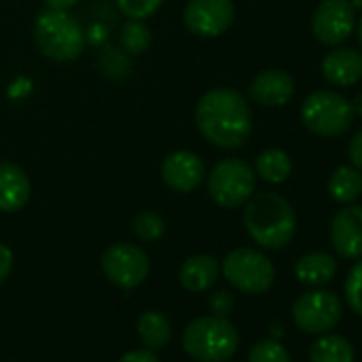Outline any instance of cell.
Returning <instances> with one entry per match:
<instances>
[{
  "label": "cell",
  "instance_id": "cell-4",
  "mask_svg": "<svg viewBox=\"0 0 362 362\" xmlns=\"http://www.w3.org/2000/svg\"><path fill=\"white\" fill-rule=\"evenodd\" d=\"M35 43L41 54L56 62L77 60L86 47V35L66 11L47 9L35 22Z\"/></svg>",
  "mask_w": 362,
  "mask_h": 362
},
{
  "label": "cell",
  "instance_id": "cell-19",
  "mask_svg": "<svg viewBox=\"0 0 362 362\" xmlns=\"http://www.w3.org/2000/svg\"><path fill=\"white\" fill-rule=\"evenodd\" d=\"M328 194L339 205L356 203L362 194V173L351 164L337 166L328 177Z\"/></svg>",
  "mask_w": 362,
  "mask_h": 362
},
{
  "label": "cell",
  "instance_id": "cell-11",
  "mask_svg": "<svg viewBox=\"0 0 362 362\" xmlns=\"http://www.w3.org/2000/svg\"><path fill=\"white\" fill-rule=\"evenodd\" d=\"M233 0H190L184 9V24L194 37H220L233 26Z\"/></svg>",
  "mask_w": 362,
  "mask_h": 362
},
{
  "label": "cell",
  "instance_id": "cell-18",
  "mask_svg": "<svg viewBox=\"0 0 362 362\" xmlns=\"http://www.w3.org/2000/svg\"><path fill=\"white\" fill-rule=\"evenodd\" d=\"M337 273V260L328 252H309L298 258L294 267V275L303 286L320 288L326 286Z\"/></svg>",
  "mask_w": 362,
  "mask_h": 362
},
{
  "label": "cell",
  "instance_id": "cell-24",
  "mask_svg": "<svg viewBox=\"0 0 362 362\" xmlns=\"http://www.w3.org/2000/svg\"><path fill=\"white\" fill-rule=\"evenodd\" d=\"M166 230V224L164 220L153 214V211H141L132 218V233L141 239V241H147V243H153L158 239H162Z\"/></svg>",
  "mask_w": 362,
  "mask_h": 362
},
{
  "label": "cell",
  "instance_id": "cell-21",
  "mask_svg": "<svg viewBox=\"0 0 362 362\" xmlns=\"http://www.w3.org/2000/svg\"><path fill=\"white\" fill-rule=\"evenodd\" d=\"M311 362H354V345L343 334H322L309 347Z\"/></svg>",
  "mask_w": 362,
  "mask_h": 362
},
{
  "label": "cell",
  "instance_id": "cell-31",
  "mask_svg": "<svg viewBox=\"0 0 362 362\" xmlns=\"http://www.w3.org/2000/svg\"><path fill=\"white\" fill-rule=\"evenodd\" d=\"M11 267H13V252L5 243H0V281L7 279V275L11 273Z\"/></svg>",
  "mask_w": 362,
  "mask_h": 362
},
{
  "label": "cell",
  "instance_id": "cell-22",
  "mask_svg": "<svg viewBox=\"0 0 362 362\" xmlns=\"http://www.w3.org/2000/svg\"><path fill=\"white\" fill-rule=\"evenodd\" d=\"M136 330L143 343L147 345V349L164 347L170 341V332H173L168 317L160 311H145L136 322Z\"/></svg>",
  "mask_w": 362,
  "mask_h": 362
},
{
  "label": "cell",
  "instance_id": "cell-12",
  "mask_svg": "<svg viewBox=\"0 0 362 362\" xmlns=\"http://www.w3.org/2000/svg\"><path fill=\"white\" fill-rule=\"evenodd\" d=\"M205 175H207L205 162L194 151L179 149L168 153L162 162V179L175 192L186 194L197 190L205 181Z\"/></svg>",
  "mask_w": 362,
  "mask_h": 362
},
{
  "label": "cell",
  "instance_id": "cell-2",
  "mask_svg": "<svg viewBox=\"0 0 362 362\" xmlns=\"http://www.w3.org/2000/svg\"><path fill=\"white\" fill-rule=\"evenodd\" d=\"M243 224L247 235L264 250H281L296 235L294 207L275 192L252 194L245 203Z\"/></svg>",
  "mask_w": 362,
  "mask_h": 362
},
{
  "label": "cell",
  "instance_id": "cell-16",
  "mask_svg": "<svg viewBox=\"0 0 362 362\" xmlns=\"http://www.w3.org/2000/svg\"><path fill=\"white\" fill-rule=\"evenodd\" d=\"M30 197V179L13 162H0V211H20Z\"/></svg>",
  "mask_w": 362,
  "mask_h": 362
},
{
  "label": "cell",
  "instance_id": "cell-15",
  "mask_svg": "<svg viewBox=\"0 0 362 362\" xmlns=\"http://www.w3.org/2000/svg\"><path fill=\"white\" fill-rule=\"evenodd\" d=\"M250 96L264 107H284L294 96V79L284 69H267L252 81Z\"/></svg>",
  "mask_w": 362,
  "mask_h": 362
},
{
  "label": "cell",
  "instance_id": "cell-9",
  "mask_svg": "<svg viewBox=\"0 0 362 362\" xmlns=\"http://www.w3.org/2000/svg\"><path fill=\"white\" fill-rule=\"evenodd\" d=\"M105 277L117 288L130 290L145 281L149 273V258L132 243H115L105 250L100 258Z\"/></svg>",
  "mask_w": 362,
  "mask_h": 362
},
{
  "label": "cell",
  "instance_id": "cell-30",
  "mask_svg": "<svg viewBox=\"0 0 362 362\" xmlns=\"http://www.w3.org/2000/svg\"><path fill=\"white\" fill-rule=\"evenodd\" d=\"M117 362H160L158 356L149 349H134V351H128L124 354Z\"/></svg>",
  "mask_w": 362,
  "mask_h": 362
},
{
  "label": "cell",
  "instance_id": "cell-8",
  "mask_svg": "<svg viewBox=\"0 0 362 362\" xmlns=\"http://www.w3.org/2000/svg\"><path fill=\"white\" fill-rule=\"evenodd\" d=\"M343 315L339 296L330 290H311L300 294L292 305L294 324L307 334H324L332 330Z\"/></svg>",
  "mask_w": 362,
  "mask_h": 362
},
{
  "label": "cell",
  "instance_id": "cell-27",
  "mask_svg": "<svg viewBox=\"0 0 362 362\" xmlns=\"http://www.w3.org/2000/svg\"><path fill=\"white\" fill-rule=\"evenodd\" d=\"M162 5V0H117L119 11L128 20H145L153 16Z\"/></svg>",
  "mask_w": 362,
  "mask_h": 362
},
{
  "label": "cell",
  "instance_id": "cell-14",
  "mask_svg": "<svg viewBox=\"0 0 362 362\" xmlns=\"http://www.w3.org/2000/svg\"><path fill=\"white\" fill-rule=\"evenodd\" d=\"M322 77L334 88H349L362 79V52L334 47L322 60Z\"/></svg>",
  "mask_w": 362,
  "mask_h": 362
},
{
  "label": "cell",
  "instance_id": "cell-26",
  "mask_svg": "<svg viewBox=\"0 0 362 362\" xmlns=\"http://www.w3.org/2000/svg\"><path fill=\"white\" fill-rule=\"evenodd\" d=\"M345 300L351 307L356 315L362 317V258L356 260V264L349 269L345 277Z\"/></svg>",
  "mask_w": 362,
  "mask_h": 362
},
{
  "label": "cell",
  "instance_id": "cell-25",
  "mask_svg": "<svg viewBox=\"0 0 362 362\" xmlns=\"http://www.w3.org/2000/svg\"><path fill=\"white\" fill-rule=\"evenodd\" d=\"M247 362H292V360H290L288 349L279 341L262 339L252 347V351L247 356Z\"/></svg>",
  "mask_w": 362,
  "mask_h": 362
},
{
  "label": "cell",
  "instance_id": "cell-5",
  "mask_svg": "<svg viewBox=\"0 0 362 362\" xmlns=\"http://www.w3.org/2000/svg\"><path fill=\"white\" fill-rule=\"evenodd\" d=\"M354 119L351 103L332 90L311 92L300 105V122L317 136H341Z\"/></svg>",
  "mask_w": 362,
  "mask_h": 362
},
{
  "label": "cell",
  "instance_id": "cell-23",
  "mask_svg": "<svg viewBox=\"0 0 362 362\" xmlns=\"http://www.w3.org/2000/svg\"><path fill=\"white\" fill-rule=\"evenodd\" d=\"M119 45L130 56H141L151 45V33L143 20H128L119 30Z\"/></svg>",
  "mask_w": 362,
  "mask_h": 362
},
{
  "label": "cell",
  "instance_id": "cell-35",
  "mask_svg": "<svg viewBox=\"0 0 362 362\" xmlns=\"http://www.w3.org/2000/svg\"><path fill=\"white\" fill-rule=\"evenodd\" d=\"M349 5L354 7V11H362V0H349Z\"/></svg>",
  "mask_w": 362,
  "mask_h": 362
},
{
  "label": "cell",
  "instance_id": "cell-7",
  "mask_svg": "<svg viewBox=\"0 0 362 362\" xmlns=\"http://www.w3.org/2000/svg\"><path fill=\"white\" fill-rule=\"evenodd\" d=\"M226 281L245 294H264L275 281L273 262L258 250L237 247L220 264Z\"/></svg>",
  "mask_w": 362,
  "mask_h": 362
},
{
  "label": "cell",
  "instance_id": "cell-34",
  "mask_svg": "<svg viewBox=\"0 0 362 362\" xmlns=\"http://www.w3.org/2000/svg\"><path fill=\"white\" fill-rule=\"evenodd\" d=\"M356 30H358V43H360V52H362V18L358 20V26H356Z\"/></svg>",
  "mask_w": 362,
  "mask_h": 362
},
{
  "label": "cell",
  "instance_id": "cell-28",
  "mask_svg": "<svg viewBox=\"0 0 362 362\" xmlns=\"http://www.w3.org/2000/svg\"><path fill=\"white\" fill-rule=\"evenodd\" d=\"M209 305H211V309H214V315L226 317V315L233 311V307H235V298H233L226 290H218L216 294H211Z\"/></svg>",
  "mask_w": 362,
  "mask_h": 362
},
{
  "label": "cell",
  "instance_id": "cell-32",
  "mask_svg": "<svg viewBox=\"0 0 362 362\" xmlns=\"http://www.w3.org/2000/svg\"><path fill=\"white\" fill-rule=\"evenodd\" d=\"M77 3H79V0H45L47 9H56V11H66Z\"/></svg>",
  "mask_w": 362,
  "mask_h": 362
},
{
  "label": "cell",
  "instance_id": "cell-13",
  "mask_svg": "<svg viewBox=\"0 0 362 362\" xmlns=\"http://www.w3.org/2000/svg\"><path fill=\"white\" fill-rule=\"evenodd\" d=\"M330 245L345 260L362 258V207L347 205L330 222Z\"/></svg>",
  "mask_w": 362,
  "mask_h": 362
},
{
  "label": "cell",
  "instance_id": "cell-29",
  "mask_svg": "<svg viewBox=\"0 0 362 362\" xmlns=\"http://www.w3.org/2000/svg\"><path fill=\"white\" fill-rule=\"evenodd\" d=\"M347 158H349V164L362 173V128L351 136V141L347 145Z\"/></svg>",
  "mask_w": 362,
  "mask_h": 362
},
{
  "label": "cell",
  "instance_id": "cell-3",
  "mask_svg": "<svg viewBox=\"0 0 362 362\" xmlns=\"http://www.w3.org/2000/svg\"><path fill=\"white\" fill-rule=\"evenodd\" d=\"M184 349L199 362H226L239 347V330L222 315H205L184 330Z\"/></svg>",
  "mask_w": 362,
  "mask_h": 362
},
{
  "label": "cell",
  "instance_id": "cell-1",
  "mask_svg": "<svg viewBox=\"0 0 362 362\" xmlns=\"http://www.w3.org/2000/svg\"><path fill=\"white\" fill-rule=\"evenodd\" d=\"M197 126L216 147H241L254 128L252 111L241 92L233 88H214L197 105Z\"/></svg>",
  "mask_w": 362,
  "mask_h": 362
},
{
  "label": "cell",
  "instance_id": "cell-20",
  "mask_svg": "<svg viewBox=\"0 0 362 362\" xmlns=\"http://www.w3.org/2000/svg\"><path fill=\"white\" fill-rule=\"evenodd\" d=\"M254 173L262 181H267V184L277 186V184H284V181L292 175V160H290L288 151H284L279 147H269L258 153Z\"/></svg>",
  "mask_w": 362,
  "mask_h": 362
},
{
  "label": "cell",
  "instance_id": "cell-10",
  "mask_svg": "<svg viewBox=\"0 0 362 362\" xmlns=\"http://www.w3.org/2000/svg\"><path fill=\"white\" fill-rule=\"evenodd\" d=\"M356 30V11L349 0H322L311 18L313 37L328 47L345 43Z\"/></svg>",
  "mask_w": 362,
  "mask_h": 362
},
{
  "label": "cell",
  "instance_id": "cell-33",
  "mask_svg": "<svg viewBox=\"0 0 362 362\" xmlns=\"http://www.w3.org/2000/svg\"><path fill=\"white\" fill-rule=\"evenodd\" d=\"M351 103V111H354V115H360L362 117V92L354 98V100H349Z\"/></svg>",
  "mask_w": 362,
  "mask_h": 362
},
{
  "label": "cell",
  "instance_id": "cell-6",
  "mask_svg": "<svg viewBox=\"0 0 362 362\" xmlns=\"http://www.w3.org/2000/svg\"><path fill=\"white\" fill-rule=\"evenodd\" d=\"M207 190L216 205L224 209H237L252 199L256 190V173L247 162L239 158H226L211 168Z\"/></svg>",
  "mask_w": 362,
  "mask_h": 362
},
{
  "label": "cell",
  "instance_id": "cell-17",
  "mask_svg": "<svg viewBox=\"0 0 362 362\" xmlns=\"http://www.w3.org/2000/svg\"><path fill=\"white\" fill-rule=\"evenodd\" d=\"M220 275V262L209 254L190 256L179 269V281L190 292H205L216 284Z\"/></svg>",
  "mask_w": 362,
  "mask_h": 362
}]
</instances>
